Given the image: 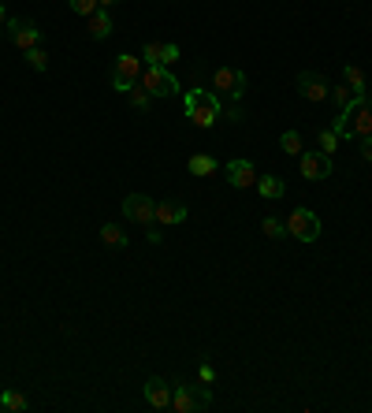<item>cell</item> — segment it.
<instances>
[{
	"instance_id": "obj_16",
	"label": "cell",
	"mask_w": 372,
	"mask_h": 413,
	"mask_svg": "<svg viewBox=\"0 0 372 413\" xmlns=\"http://www.w3.org/2000/svg\"><path fill=\"white\" fill-rule=\"evenodd\" d=\"M257 190H261V197H268V202H276V197L287 194V187H283L280 175H257Z\"/></svg>"
},
{
	"instance_id": "obj_13",
	"label": "cell",
	"mask_w": 372,
	"mask_h": 413,
	"mask_svg": "<svg viewBox=\"0 0 372 413\" xmlns=\"http://www.w3.org/2000/svg\"><path fill=\"white\" fill-rule=\"evenodd\" d=\"M186 220V205L183 202H160L156 205V224L160 227H175V224H183Z\"/></svg>"
},
{
	"instance_id": "obj_6",
	"label": "cell",
	"mask_w": 372,
	"mask_h": 413,
	"mask_svg": "<svg viewBox=\"0 0 372 413\" xmlns=\"http://www.w3.org/2000/svg\"><path fill=\"white\" fill-rule=\"evenodd\" d=\"M123 216L131 224L149 227V224H156V202H153V197H145V194H127L123 197Z\"/></svg>"
},
{
	"instance_id": "obj_8",
	"label": "cell",
	"mask_w": 372,
	"mask_h": 413,
	"mask_svg": "<svg viewBox=\"0 0 372 413\" xmlns=\"http://www.w3.org/2000/svg\"><path fill=\"white\" fill-rule=\"evenodd\" d=\"M294 82H298V93L305 97V101H313V105L328 101V93H331V82L324 75H317V71H302Z\"/></svg>"
},
{
	"instance_id": "obj_29",
	"label": "cell",
	"mask_w": 372,
	"mask_h": 413,
	"mask_svg": "<svg viewBox=\"0 0 372 413\" xmlns=\"http://www.w3.org/2000/svg\"><path fill=\"white\" fill-rule=\"evenodd\" d=\"M175 60H179V45H164V68H171Z\"/></svg>"
},
{
	"instance_id": "obj_22",
	"label": "cell",
	"mask_w": 372,
	"mask_h": 413,
	"mask_svg": "<svg viewBox=\"0 0 372 413\" xmlns=\"http://www.w3.org/2000/svg\"><path fill=\"white\" fill-rule=\"evenodd\" d=\"M280 150H283L287 157H302V153H305V150H302V135H298V130H283Z\"/></svg>"
},
{
	"instance_id": "obj_15",
	"label": "cell",
	"mask_w": 372,
	"mask_h": 413,
	"mask_svg": "<svg viewBox=\"0 0 372 413\" xmlns=\"http://www.w3.org/2000/svg\"><path fill=\"white\" fill-rule=\"evenodd\" d=\"M343 78H346V86L354 90V97H368V82H365V71L358 68V63H346Z\"/></svg>"
},
{
	"instance_id": "obj_32",
	"label": "cell",
	"mask_w": 372,
	"mask_h": 413,
	"mask_svg": "<svg viewBox=\"0 0 372 413\" xmlns=\"http://www.w3.org/2000/svg\"><path fill=\"white\" fill-rule=\"evenodd\" d=\"M8 23H11V15H8V8H4V4H0V34L8 30Z\"/></svg>"
},
{
	"instance_id": "obj_26",
	"label": "cell",
	"mask_w": 372,
	"mask_h": 413,
	"mask_svg": "<svg viewBox=\"0 0 372 413\" xmlns=\"http://www.w3.org/2000/svg\"><path fill=\"white\" fill-rule=\"evenodd\" d=\"M26 63H30L34 71H45V68H48V53H45L41 45H38V48H26Z\"/></svg>"
},
{
	"instance_id": "obj_23",
	"label": "cell",
	"mask_w": 372,
	"mask_h": 413,
	"mask_svg": "<svg viewBox=\"0 0 372 413\" xmlns=\"http://www.w3.org/2000/svg\"><path fill=\"white\" fill-rule=\"evenodd\" d=\"M190 172H193V175H213V172H216V160L208 157V153H193V157H190Z\"/></svg>"
},
{
	"instance_id": "obj_31",
	"label": "cell",
	"mask_w": 372,
	"mask_h": 413,
	"mask_svg": "<svg viewBox=\"0 0 372 413\" xmlns=\"http://www.w3.org/2000/svg\"><path fill=\"white\" fill-rule=\"evenodd\" d=\"M213 365H208V361H201V384H213Z\"/></svg>"
},
{
	"instance_id": "obj_5",
	"label": "cell",
	"mask_w": 372,
	"mask_h": 413,
	"mask_svg": "<svg viewBox=\"0 0 372 413\" xmlns=\"http://www.w3.org/2000/svg\"><path fill=\"white\" fill-rule=\"evenodd\" d=\"M138 82L149 90V97H175L179 93V78H175L168 68H145Z\"/></svg>"
},
{
	"instance_id": "obj_33",
	"label": "cell",
	"mask_w": 372,
	"mask_h": 413,
	"mask_svg": "<svg viewBox=\"0 0 372 413\" xmlns=\"http://www.w3.org/2000/svg\"><path fill=\"white\" fill-rule=\"evenodd\" d=\"M112 4H119V0H97V8H112Z\"/></svg>"
},
{
	"instance_id": "obj_28",
	"label": "cell",
	"mask_w": 372,
	"mask_h": 413,
	"mask_svg": "<svg viewBox=\"0 0 372 413\" xmlns=\"http://www.w3.org/2000/svg\"><path fill=\"white\" fill-rule=\"evenodd\" d=\"M145 239H149L153 246H160V242H164V235H160V224H149V227H145Z\"/></svg>"
},
{
	"instance_id": "obj_30",
	"label": "cell",
	"mask_w": 372,
	"mask_h": 413,
	"mask_svg": "<svg viewBox=\"0 0 372 413\" xmlns=\"http://www.w3.org/2000/svg\"><path fill=\"white\" fill-rule=\"evenodd\" d=\"M358 142H361V160L372 164V135H368V138H358Z\"/></svg>"
},
{
	"instance_id": "obj_11",
	"label": "cell",
	"mask_w": 372,
	"mask_h": 413,
	"mask_svg": "<svg viewBox=\"0 0 372 413\" xmlns=\"http://www.w3.org/2000/svg\"><path fill=\"white\" fill-rule=\"evenodd\" d=\"M223 175H228V183H231L235 190L257 187V168H253V160H231L228 168H223Z\"/></svg>"
},
{
	"instance_id": "obj_4",
	"label": "cell",
	"mask_w": 372,
	"mask_h": 413,
	"mask_svg": "<svg viewBox=\"0 0 372 413\" xmlns=\"http://www.w3.org/2000/svg\"><path fill=\"white\" fill-rule=\"evenodd\" d=\"M142 71H145V60H142V56H131V53L116 56V68H112V90H116V93H127V90H131L134 82L142 78Z\"/></svg>"
},
{
	"instance_id": "obj_9",
	"label": "cell",
	"mask_w": 372,
	"mask_h": 413,
	"mask_svg": "<svg viewBox=\"0 0 372 413\" xmlns=\"http://www.w3.org/2000/svg\"><path fill=\"white\" fill-rule=\"evenodd\" d=\"M298 172H302L305 179H313V183H320V179L331 175V157L320 153V150H309V153L298 157Z\"/></svg>"
},
{
	"instance_id": "obj_2",
	"label": "cell",
	"mask_w": 372,
	"mask_h": 413,
	"mask_svg": "<svg viewBox=\"0 0 372 413\" xmlns=\"http://www.w3.org/2000/svg\"><path fill=\"white\" fill-rule=\"evenodd\" d=\"M213 406V391H208V384H175L171 387V409L175 413H201Z\"/></svg>"
},
{
	"instance_id": "obj_10",
	"label": "cell",
	"mask_w": 372,
	"mask_h": 413,
	"mask_svg": "<svg viewBox=\"0 0 372 413\" xmlns=\"http://www.w3.org/2000/svg\"><path fill=\"white\" fill-rule=\"evenodd\" d=\"M4 34L19 45L23 53H26V48H38L41 45V30H38V23H30V19H11Z\"/></svg>"
},
{
	"instance_id": "obj_21",
	"label": "cell",
	"mask_w": 372,
	"mask_h": 413,
	"mask_svg": "<svg viewBox=\"0 0 372 413\" xmlns=\"http://www.w3.org/2000/svg\"><path fill=\"white\" fill-rule=\"evenodd\" d=\"M328 97H331V101L339 105V112H346L354 101H361V97H354V90L346 86V82H343V86H331V93H328Z\"/></svg>"
},
{
	"instance_id": "obj_18",
	"label": "cell",
	"mask_w": 372,
	"mask_h": 413,
	"mask_svg": "<svg viewBox=\"0 0 372 413\" xmlns=\"http://www.w3.org/2000/svg\"><path fill=\"white\" fill-rule=\"evenodd\" d=\"M101 242L108 246V250H127V235L119 224H105L101 227Z\"/></svg>"
},
{
	"instance_id": "obj_25",
	"label": "cell",
	"mask_w": 372,
	"mask_h": 413,
	"mask_svg": "<svg viewBox=\"0 0 372 413\" xmlns=\"http://www.w3.org/2000/svg\"><path fill=\"white\" fill-rule=\"evenodd\" d=\"M261 231H265L268 239H283V235H287V224L276 220V216H265V220H261Z\"/></svg>"
},
{
	"instance_id": "obj_14",
	"label": "cell",
	"mask_w": 372,
	"mask_h": 413,
	"mask_svg": "<svg viewBox=\"0 0 372 413\" xmlns=\"http://www.w3.org/2000/svg\"><path fill=\"white\" fill-rule=\"evenodd\" d=\"M90 38H93V41L112 38V15H108V8H97V11L90 15Z\"/></svg>"
},
{
	"instance_id": "obj_3",
	"label": "cell",
	"mask_w": 372,
	"mask_h": 413,
	"mask_svg": "<svg viewBox=\"0 0 372 413\" xmlns=\"http://www.w3.org/2000/svg\"><path fill=\"white\" fill-rule=\"evenodd\" d=\"M287 235L298 239V242H317L320 239V216H317L313 209H290Z\"/></svg>"
},
{
	"instance_id": "obj_7",
	"label": "cell",
	"mask_w": 372,
	"mask_h": 413,
	"mask_svg": "<svg viewBox=\"0 0 372 413\" xmlns=\"http://www.w3.org/2000/svg\"><path fill=\"white\" fill-rule=\"evenodd\" d=\"M213 86H216V93L231 97V101H242V93H246V71L242 68H216Z\"/></svg>"
},
{
	"instance_id": "obj_1",
	"label": "cell",
	"mask_w": 372,
	"mask_h": 413,
	"mask_svg": "<svg viewBox=\"0 0 372 413\" xmlns=\"http://www.w3.org/2000/svg\"><path fill=\"white\" fill-rule=\"evenodd\" d=\"M183 112H186V120L193 127H216L220 123V115H223V105H220V97L216 93H208V90H186L183 97Z\"/></svg>"
},
{
	"instance_id": "obj_27",
	"label": "cell",
	"mask_w": 372,
	"mask_h": 413,
	"mask_svg": "<svg viewBox=\"0 0 372 413\" xmlns=\"http://www.w3.org/2000/svg\"><path fill=\"white\" fill-rule=\"evenodd\" d=\"M68 4H71V11H75V15H86V19L97 11V0H68Z\"/></svg>"
},
{
	"instance_id": "obj_17",
	"label": "cell",
	"mask_w": 372,
	"mask_h": 413,
	"mask_svg": "<svg viewBox=\"0 0 372 413\" xmlns=\"http://www.w3.org/2000/svg\"><path fill=\"white\" fill-rule=\"evenodd\" d=\"M0 409L23 413V409H30V399H26L23 391H15V387H4V391H0Z\"/></svg>"
},
{
	"instance_id": "obj_24",
	"label": "cell",
	"mask_w": 372,
	"mask_h": 413,
	"mask_svg": "<svg viewBox=\"0 0 372 413\" xmlns=\"http://www.w3.org/2000/svg\"><path fill=\"white\" fill-rule=\"evenodd\" d=\"M317 142H320V153H328V157H331V153H335V145L343 142V138L335 135V127H324V130L317 135Z\"/></svg>"
},
{
	"instance_id": "obj_12",
	"label": "cell",
	"mask_w": 372,
	"mask_h": 413,
	"mask_svg": "<svg viewBox=\"0 0 372 413\" xmlns=\"http://www.w3.org/2000/svg\"><path fill=\"white\" fill-rule=\"evenodd\" d=\"M145 402L153 409H171V384L160 376H149L145 380Z\"/></svg>"
},
{
	"instance_id": "obj_19",
	"label": "cell",
	"mask_w": 372,
	"mask_h": 413,
	"mask_svg": "<svg viewBox=\"0 0 372 413\" xmlns=\"http://www.w3.org/2000/svg\"><path fill=\"white\" fill-rule=\"evenodd\" d=\"M142 60H145V68H164V45H160V41H145L142 45Z\"/></svg>"
},
{
	"instance_id": "obj_20",
	"label": "cell",
	"mask_w": 372,
	"mask_h": 413,
	"mask_svg": "<svg viewBox=\"0 0 372 413\" xmlns=\"http://www.w3.org/2000/svg\"><path fill=\"white\" fill-rule=\"evenodd\" d=\"M127 101H131L138 112H149V101H153V97H149V90H145L142 82H134V86L127 90Z\"/></svg>"
}]
</instances>
